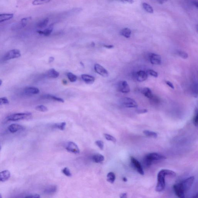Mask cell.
I'll list each match as a JSON object with an SVG mask.
<instances>
[{
  "label": "cell",
  "mask_w": 198,
  "mask_h": 198,
  "mask_svg": "<svg viewBox=\"0 0 198 198\" xmlns=\"http://www.w3.org/2000/svg\"><path fill=\"white\" fill-rule=\"evenodd\" d=\"M2 197V196H1V195H0V198Z\"/></svg>",
  "instance_id": "obj_54"
},
{
  "label": "cell",
  "mask_w": 198,
  "mask_h": 198,
  "mask_svg": "<svg viewBox=\"0 0 198 198\" xmlns=\"http://www.w3.org/2000/svg\"><path fill=\"white\" fill-rule=\"evenodd\" d=\"M193 4L196 7V8H198V2L196 1H194L193 2Z\"/></svg>",
  "instance_id": "obj_49"
},
{
  "label": "cell",
  "mask_w": 198,
  "mask_h": 198,
  "mask_svg": "<svg viewBox=\"0 0 198 198\" xmlns=\"http://www.w3.org/2000/svg\"><path fill=\"white\" fill-rule=\"evenodd\" d=\"M66 124L65 122H62L60 124H55V127L56 128H58L61 130H64L65 129Z\"/></svg>",
  "instance_id": "obj_32"
},
{
  "label": "cell",
  "mask_w": 198,
  "mask_h": 198,
  "mask_svg": "<svg viewBox=\"0 0 198 198\" xmlns=\"http://www.w3.org/2000/svg\"><path fill=\"white\" fill-rule=\"evenodd\" d=\"M35 109L37 111L41 112H46L48 111L47 108L43 105L37 106L36 107Z\"/></svg>",
  "instance_id": "obj_33"
},
{
  "label": "cell",
  "mask_w": 198,
  "mask_h": 198,
  "mask_svg": "<svg viewBox=\"0 0 198 198\" xmlns=\"http://www.w3.org/2000/svg\"><path fill=\"white\" fill-rule=\"evenodd\" d=\"M117 89L119 92L124 93H128L130 92V88L128 82L125 81L119 82L118 83Z\"/></svg>",
  "instance_id": "obj_6"
},
{
  "label": "cell",
  "mask_w": 198,
  "mask_h": 198,
  "mask_svg": "<svg viewBox=\"0 0 198 198\" xmlns=\"http://www.w3.org/2000/svg\"><path fill=\"white\" fill-rule=\"evenodd\" d=\"M143 134L146 136L150 137L156 138L158 136L157 133L156 132L148 130H145L143 131Z\"/></svg>",
  "instance_id": "obj_30"
},
{
  "label": "cell",
  "mask_w": 198,
  "mask_h": 198,
  "mask_svg": "<svg viewBox=\"0 0 198 198\" xmlns=\"http://www.w3.org/2000/svg\"><path fill=\"white\" fill-rule=\"evenodd\" d=\"M148 110L146 109L140 110L137 111V113L139 114L144 113L148 112Z\"/></svg>",
  "instance_id": "obj_45"
},
{
  "label": "cell",
  "mask_w": 198,
  "mask_h": 198,
  "mask_svg": "<svg viewBox=\"0 0 198 198\" xmlns=\"http://www.w3.org/2000/svg\"><path fill=\"white\" fill-rule=\"evenodd\" d=\"M53 30V26L52 25H51L49 27L46 28L44 30H38L37 32L40 34H42L45 36H49L52 33Z\"/></svg>",
  "instance_id": "obj_16"
},
{
  "label": "cell",
  "mask_w": 198,
  "mask_h": 198,
  "mask_svg": "<svg viewBox=\"0 0 198 198\" xmlns=\"http://www.w3.org/2000/svg\"><path fill=\"white\" fill-rule=\"evenodd\" d=\"M65 149L68 152L75 154H78L80 152V149H79L78 146L73 142H69L67 143L65 145Z\"/></svg>",
  "instance_id": "obj_7"
},
{
  "label": "cell",
  "mask_w": 198,
  "mask_h": 198,
  "mask_svg": "<svg viewBox=\"0 0 198 198\" xmlns=\"http://www.w3.org/2000/svg\"><path fill=\"white\" fill-rule=\"evenodd\" d=\"M142 6L143 9L146 12H148V13H151V14L153 13L154 10L153 8L148 3H146V2H143L142 4Z\"/></svg>",
  "instance_id": "obj_26"
},
{
  "label": "cell",
  "mask_w": 198,
  "mask_h": 198,
  "mask_svg": "<svg viewBox=\"0 0 198 198\" xmlns=\"http://www.w3.org/2000/svg\"><path fill=\"white\" fill-rule=\"evenodd\" d=\"M81 78L88 85L93 84L95 81V78L93 76L88 74H82L81 75Z\"/></svg>",
  "instance_id": "obj_15"
},
{
  "label": "cell",
  "mask_w": 198,
  "mask_h": 198,
  "mask_svg": "<svg viewBox=\"0 0 198 198\" xmlns=\"http://www.w3.org/2000/svg\"><path fill=\"white\" fill-rule=\"evenodd\" d=\"M120 197L121 198H126L127 197L126 193H123L120 195Z\"/></svg>",
  "instance_id": "obj_48"
},
{
  "label": "cell",
  "mask_w": 198,
  "mask_h": 198,
  "mask_svg": "<svg viewBox=\"0 0 198 198\" xmlns=\"http://www.w3.org/2000/svg\"><path fill=\"white\" fill-rule=\"evenodd\" d=\"M194 179L195 177L194 176H191V177L187 178L181 183L184 192H188L190 189L193 184Z\"/></svg>",
  "instance_id": "obj_5"
},
{
  "label": "cell",
  "mask_w": 198,
  "mask_h": 198,
  "mask_svg": "<svg viewBox=\"0 0 198 198\" xmlns=\"http://www.w3.org/2000/svg\"><path fill=\"white\" fill-rule=\"evenodd\" d=\"M8 100L6 97H2L0 98V105H6L9 104Z\"/></svg>",
  "instance_id": "obj_40"
},
{
  "label": "cell",
  "mask_w": 198,
  "mask_h": 198,
  "mask_svg": "<svg viewBox=\"0 0 198 198\" xmlns=\"http://www.w3.org/2000/svg\"><path fill=\"white\" fill-rule=\"evenodd\" d=\"M1 149V145H0V150Z\"/></svg>",
  "instance_id": "obj_55"
},
{
  "label": "cell",
  "mask_w": 198,
  "mask_h": 198,
  "mask_svg": "<svg viewBox=\"0 0 198 198\" xmlns=\"http://www.w3.org/2000/svg\"><path fill=\"white\" fill-rule=\"evenodd\" d=\"M62 172L64 175H66L68 177H71L72 176V174L70 171V170L67 167H65L62 170Z\"/></svg>",
  "instance_id": "obj_37"
},
{
  "label": "cell",
  "mask_w": 198,
  "mask_h": 198,
  "mask_svg": "<svg viewBox=\"0 0 198 198\" xmlns=\"http://www.w3.org/2000/svg\"><path fill=\"white\" fill-rule=\"evenodd\" d=\"M25 197L30 198H40V196L38 194L31 195H28V196H26Z\"/></svg>",
  "instance_id": "obj_44"
},
{
  "label": "cell",
  "mask_w": 198,
  "mask_h": 198,
  "mask_svg": "<svg viewBox=\"0 0 198 198\" xmlns=\"http://www.w3.org/2000/svg\"><path fill=\"white\" fill-rule=\"evenodd\" d=\"M147 74L154 77H157L158 76L157 72L152 69H149L147 71Z\"/></svg>",
  "instance_id": "obj_39"
},
{
  "label": "cell",
  "mask_w": 198,
  "mask_h": 198,
  "mask_svg": "<svg viewBox=\"0 0 198 198\" xmlns=\"http://www.w3.org/2000/svg\"><path fill=\"white\" fill-rule=\"evenodd\" d=\"M67 76L69 81L71 82H74L77 80V76L71 73H68L67 74Z\"/></svg>",
  "instance_id": "obj_31"
},
{
  "label": "cell",
  "mask_w": 198,
  "mask_h": 198,
  "mask_svg": "<svg viewBox=\"0 0 198 198\" xmlns=\"http://www.w3.org/2000/svg\"><path fill=\"white\" fill-rule=\"evenodd\" d=\"M49 20L47 18H45L44 19L37 24V27L39 28H44L46 27L48 23H49Z\"/></svg>",
  "instance_id": "obj_24"
},
{
  "label": "cell",
  "mask_w": 198,
  "mask_h": 198,
  "mask_svg": "<svg viewBox=\"0 0 198 198\" xmlns=\"http://www.w3.org/2000/svg\"><path fill=\"white\" fill-rule=\"evenodd\" d=\"M176 172L170 170H161L158 174V182L156 188V191L160 192L164 189L166 186L165 178L166 176H176Z\"/></svg>",
  "instance_id": "obj_1"
},
{
  "label": "cell",
  "mask_w": 198,
  "mask_h": 198,
  "mask_svg": "<svg viewBox=\"0 0 198 198\" xmlns=\"http://www.w3.org/2000/svg\"><path fill=\"white\" fill-rule=\"evenodd\" d=\"M131 34H132V31L128 28H124L122 29L120 32V35L127 38H129L130 37Z\"/></svg>",
  "instance_id": "obj_20"
},
{
  "label": "cell",
  "mask_w": 198,
  "mask_h": 198,
  "mask_svg": "<svg viewBox=\"0 0 198 198\" xmlns=\"http://www.w3.org/2000/svg\"><path fill=\"white\" fill-rule=\"evenodd\" d=\"M44 98L46 99H51L55 101H58V102L63 103L64 102V100L60 98L56 97V96L52 95L50 94H47L44 96Z\"/></svg>",
  "instance_id": "obj_27"
},
{
  "label": "cell",
  "mask_w": 198,
  "mask_h": 198,
  "mask_svg": "<svg viewBox=\"0 0 198 198\" xmlns=\"http://www.w3.org/2000/svg\"><path fill=\"white\" fill-rule=\"evenodd\" d=\"M13 14H0V23L9 20L13 18Z\"/></svg>",
  "instance_id": "obj_22"
},
{
  "label": "cell",
  "mask_w": 198,
  "mask_h": 198,
  "mask_svg": "<svg viewBox=\"0 0 198 198\" xmlns=\"http://www.w3.org/2000/svg\"><path fill=\"white\" fill-rule=\"evenodd\" d=\"M173 188L175 194L178 197L180 198H184L185 197L184 196L185 192H184L181 183L175 184L173 186Z\"/></svg>",
  "instance_id": "obj_9"
},
{
  "label": "cell",
  "mask_w": 198,
  "mask_h": 198,
  "mask_svg": "<svg viewBox=\"0 0 198 198\" xmlns=\"http://www.w3.org/2000/svg\"><path fill=\"white\" fill-rule=\"evenodd\" d=\"M178 55L180 56L182 58L184 59H187L188 58V55L187 53L183 51L179 50L177 52Z\"/></svg>",
  "instance_id": "obj_36"
},
{
  "label": "cell",
  "mask_w": 198,
  "mask_h": 198,
  "mask_svg": "<svg viewBox=\"0 0 198 198\" xmlns=\"http://www.w3.org/2000/svg\"><path fill=\"white\" fill-rule=\"evenodd\" d=\"M22 128H23V127L18 124H12L9 125L8 130L11 133H14L15 132H17V131L22 129Z\"/></svg>",
  "instance_id": "obj_19"
},
{
  "label": "cell",
  "mask_w": 198,
  "mask_h": 198,
  "mask_svg": "<svg viewBox=\"0 0 198 198\" xmlns=\"http://www.w3.org/2000/svg\"><path fill=\"white\" fill-rule=\"evenodd\" d=\"M147 156L150 158L151 160H165L166 158L164 155L160 154L158 153H151L147 154Z\"/></svg>",
  "instance_id": "obj_13"
},
{
  "label": "cell",
  "mask_w": 198,
  "mask_h": 198,
  "mask_svg": "<svg viewBox=\"0 0 198 198\" xmlns=\"http://www.w3.org/2000/svg\"><path fill=\"white\" fill-rule=\"evenodd\" d=\"M32 117L31 113H17L10 115L7 117L8 121H18V120L29 119Z\"/></svg>",
  "instance_id": "obj_2"
},
{
  "label": "cell",
  "mask_w": 198,
  "mask_h": 198,
  "mask_svg": "<svg viewBox=\"0 0 198 198\" xmlns=\"http://www.w3.org/2000/svg\"><path fill=\"white\" fill-rule=\"evenodd\" d=\"M21 56L20 51L19 50L13 49L9 51L5 54L3 59L4 61H8L12 59L18 58Z\"/></svg>",
  "instance_id": "obj_3"
},
{
  "label": "cell",
  "mask_w": 198,
  "mask_h": 198,
  "mask_svg": "<svg viewBox=\"0 0 198 198\" xmlns=\"http://www.w3.org/2000/svg\"><path fill=\"white\" fill-rule=\"evenodd\" d=\"M24 92L26 94H36L39 93L40 90L34 87H29L24 89Z\"/></svg>",
  "instance_id": "obj_14"
},
{
  "label": "cell",
  "mask_w": 198,
  "mask_h": 198,
  "mask_svg": "<svg viewBox=\"0 0 198 198\" xmlns=\"http://www.w3.org/2000/svg\"><path fill=\"white\" fill-rule=\"evenodd\" d=\"M148 74L147 73L142 70L139 71L136 74V78L137 81L140 82L145 81L148 79Z\"/></svg>",
  "instance_id": "obj_12"
},
{
  "label": "cell",
  "mask_w": 198,
  "mask_h": 198,
  "mask_svg": "<svg viewBox=\"0 0 198 198\" xmlns=\"http://www.w3.org/2000/svg\"><path fill=\"white\" fill-rule=\"evenodd\" d=\"M141 92L144 96L148 98L151 99L153 97V93H152V91L149 88H144L142 89Z\"/></svg>",
  "instance_id": "obj_21"
},
{
  "label": "cell",
  "mask_w": 198,
  "mask_h": 198,
  "mask_svg": "<svg viewBox=\"0 0 198 198\" xmlns=\"http://www.w3.org/2000/svg\"><path fill=\"white\" fill-rule=\"evenodd\" d=\"M57 190V187L55 185H50L45 190L44 192L46 194H52Z\"/></svg>",
  "instance_id": "obj_25"
},
{
  "label": "cell",
  "mask_w": 198,
  "mask_h": 198,
  "mask_svg": "<svg viewBox=\"0 0 198 198\" xmlns=\"http://www.w3.org/2000/svg\"><path fill=\"white\" fill-rule=\"evenodd\" d=\"M104 156L100 154H96L93 155L92 156V159L94 162L99 163L102 162L104 161Z\"/></svg>",
  "instance_id": "obj_23"
},
{
  "label": "cell",
  "mask_w": 198,
  "mask_h": 198,
  "mask_svg": "<svg viewBox=\"0 0 198 198\" xmlns=\"http://www.w3.org/2000/svg\"><path fill=\"white\" fill-rule=\"evenodd\" d=\"M54 60V58L53 57H50L49 59V63H51Z\"/></svg>",
  "instance_id": "obj_50"
},
{
  "label": "cell",
  "mask_w": 198,
  "mask_h": 198,
  "mask_svg": "<svg viewBox=\"0 0 198 198\" xmlns=\"http://www.w3.org/2000/svg\"><path fill=\"white\" fill-rule=\"evenodd\" d=\"M150 61L152 64L159 65L161 64V58L160 55L155 53H152L149 55Z\"/></svg>",
  "instance_id": "obj_11"
},
{
  "label": "cell",
  "mask_w": 198,
  "mask_h": 198,
  "mask_svg": "<svg viewBox=\"0 0 198 198\" xmlns=\"http://www.w3.org/2000/svg\"><path fill=\"white\" fill-rule=\"evenodd\" d=\"M59 74L58 72L53 69H49L46 73V76L49 78L52 79L57 78L59 76Z\"/></svg>",
  "instance_id": "obj_18"
},
{
  "label": "cell",
  "mask_w": 198,
  "mask_h": 198,
  "mask_svg": "<svg viewBox=\"0 0 198 198\" xmlns=\"http://www.w3.org/2000/svg\"><path fill=\"white\" fill-rule=\"evenodd\" d=\"M81 63V64L82 66H83V67H84V64H83V63H82V62H81V63Z\"/></svg>",
  "instance_id": "obj_53"
},
{
  "label": "cell",
  "mask_w": 198,
  "mask_h": 198,
  "mask_svg": "<svg viewBox=\"0 0 198 198\" xmlns=\"http://www.w3.org/2000/svg\"><path fill=\"white\" fill-rule=\"evenodd\" d=\"M104 136L105 138L107 140H109V141H112L113 142H116V141H117L116 138L113 137V136H111L110 135L105 134H104Z\"/></svg>",
  "instance_id": "obj_35"
},
{
  "label": "cell",
  "mask_w": 198,
  "mask_h": 198,
  "mask_svg": "<svg viewBox=\"0 0 198 198\" xmlns=\"http://www.w3.org/2000/svg\"><path fill=\"white\" fill-rule=\"evenodd\" d=\"M158 3L160 4H163L165 3L168 1V0H156Z\"/></svg>",
  "instance_id": "obj_46"
},
{
  "label": "cell",
  "mask_w": 198,
  "mask_h": 198,
  "mask_svg": "<svg viewBox=\"0 0 198 198\" xmlns=\"http://www.w3.org/2000/svg\"><path fill=\"white\" fill-rule=\"evenodd\" d=\"M130 160L131 162L134 166L136 169L137 170L138 172L141 175H144V172L143 171L142 167L138 160L135 159L134 157H132V156L130 157Z\"/></svg>",
  "instance_id": "obj_10"
},
{
  "label": "cell",
  "mask_w": 198,
  "mask_h": 198,
  "mask_svg": "<svg viewBox=\"0 0 198 198\" xmlns=\"http://www.w3.org/2000/svg\"><path fill=\"white\" fill-rule=\"evenodd\" d=\"M10 172L8 170H4L0 172V182H4L10 178Z\"/></svg>",
  "instance_id": "obj_17"
},
{
  "label": "cell",
  "mask_w": 198,
  "mask_h": 198,
  "mask_svg": "<svg viewBox=\"0 0 198 198\" xmlns=\"http://www.w3.org/2000/svg\"><path fill=\"white\" fill-rule=\"evenodd\" d=\"M121 103L123 106L126 108H136L138 106L136 101L130 98L125 97L122 99Z\"/></svg>",
  "instance_id": "obj_4"
},
{
  "label": "cell",
  "mask_w": 198,
  "mask_h": 198,
  "mask_svg": "<svg viewBox=\"0 0 198 198\" xmlns=\"http://www.w3.org/2000/svg\"><path fill=\"white\" fill-rule=\"evenodd\" d=\"M165 83H166V85L170 87V88H172V89H174V86L173 84H172V83L171 82L166 81H165Z\"/></svg>",
  "instance_id": "obj_43"
},
{
  "label": "cell",
  "mask_w": 198,
  "mask_h": 198,
  "mask_svg": "<svg viewBox=\"0 0 198 198\" xmlns=\"http://www.w3.org/2000/svg\"><path fill=\"white\" fill-rule=\"evenodd\" d=\"M107 180L111 184H113L116 180V175L112 172H109L107 175Z\"/></svg>",
  "instance_id": "obj_28"
},
{
  "label": "cell",
  "mask_w": 198,
  "mask_h": 198,
  "mask_svg": "<svg viewBox=\"0 0 198 198\" xmlns=\"http://www.w3.org/2000/svg\"><path fill=\"white\" fill-rule=\"evenodd\" d=\"M123 180L124 181V182H127L128 181V180H127V178L125 177H124L123 178Z\"/></svg>",
  "instance_id": "obj_51"
},
{
  "label": "cell",
  "mask_w": 198,
  "mask_h": 198,
  "mask_svg": "<svg viewBox=\"0 0 198 198\" xmlns=\"http://www.w3.org/2000/svg\"><path fill=\"white\" fill-rule=\"evenodd\" d=\"M95 144L100 149H104V143L102 141H101V140H97V141L95 142Z\"/></svg>",
  "instance_id": "obj_41"
},
{
  "label": "cell",
  "mask_w": 198,
  "mask_h": 198,
  "mask_svg": "<svg viewBox=\"0 0 198 198\" xmlns=\"http://www.w3.org/2000/svg\"><path fill=\"white\" fill-rule=\"evenodd\" d=\"M2 80H0V86H1V85H2Z\"/></svg>",
  "instance_id": "obj_52"
},
{
  "label": "cell",
  "mask_w": 198,
  "mask_h": 198,
  "mask_svg": "<svg viewBox=\"0 0 198 198\" xmlns=\"http://www.w3.org/2000/svg\"><path fill=\"white\" fill-rule=\"evenodd\" d=\"M94 70L96 73L104 77H107L109 76V73L107 70L103 67L101 65L98 64H95Z\"/></svg>",
  "instance_id": "obj_8"
},
{
  "label": "cell",
  "mask_w": 198,
  "mask_h": 198,
  "mask_svg": "<svg viewBox=\"0 0 198 198\" xmlns=\"http://www.w3.org/2000/svg\"><path fill=\"white\" fill-rule=\"evenodd\" d=\"M51 0H34L33 1V4L34 5L41 4L44 3H47Z\"/></svg>",
  "instance_id": "obj_34"
},
{
  "label": "cell",
  "mask_w": 198,
  "mask_h": 198,
  "mask_svg": "<svg viewBox=\"0 0 198 198\" xmlns=\"http://www.w3.org/2000/svg\"><path fill=\"white\" fill-rule=\"evenodd\" d=\"M152 160L150 159L147 155L145 156L143 159V164L144 166L146 167H149L152 165Z\"/></svg>",
  "instance_id": "obj_29"
},
{
  "label": "cell",
  "mask_w": 198,
  "mask_h": 198,
  "mask_svg": "<svg viewBox=\"0 0 198 198\" xmlns=\"http://www.w3.org/2000/svg\"><path fill=\"white\" fill-rule=\"evenodd\" d=\"M193 122L194 125L195 126H198V114L197 110L195 112V114L193 120Z\"/></svg>",
  "instance_id": "obj_38"
},
{
  "label": "cell",
  "mask_w": 198,
  "mask_h": 198,
  "mask_svg": "<svg viewBox=\"0 0 198 198\" xmlns=\"http://www.w3.org/2000/svg\"><path fill=\"white\" fill-rule=\"evenodd\" d=\"M104 46L108 49H112L114 47L113 45H104Z\"/></svg>",
  "instance_id": "obj_47"
},
{
  "label": "cell",
  "mask_w": 198,
  "mask_h": 198,
  "mask_svg": "<svg viewBox=\"0 0 198 198\" xmlns=\"http://www.w3.org/2000/svg\"><path fill=\"white\" fill-rule=\"evenodd\" d=\"M118 1L125 3L133 4L134 2L133 0H118Z\"/></svg>",
  "instance_id": "obj_42"
}]
</instances>
